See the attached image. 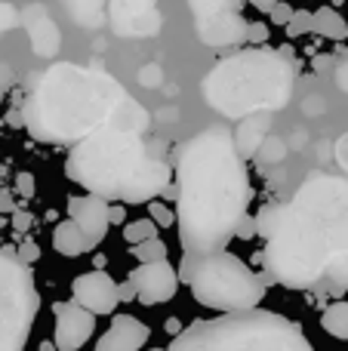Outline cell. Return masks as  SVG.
<instances>
[{"mask_svg": "<svg viewBox=\"0 0 348 351\" xmlns=\"http://www.w3.org/2000/svg\"><path fill=\"white\" fill-rule=\"evenodd\" d=\"M256 234L265 241L259 262H265V284L308 290L339 253L348 250V182L336 176H308L290 204H265Z\"/></svg>", "mask_w": 348, "mask_h": 351, "instance_id": "6da1fadb", "label": "cell"}, {"mask_svg": "<svg viewBox=\"0 0 348 351\" xmlns=\"http://www.w3.org/2000/svg\"><path fill=\"white\" fill-rule=\"evenodd\" d=\"M253 188L228 130L207 127L179 148L176 216L185 256L222 253L247 216Z\"/></svg>", "mask_w": 348, "mask_h": 351, "instance_id": "7a4b0ae2", "label": "cell"}, {"mask_svg": "<svg viewBox=\"0 0 348 351\" xmlns=\"http://www.w3.org/2000/svg\"><path fill=\"white\" fill-rule=\"evenodd\" d=\"M127 99L111 74L62 62L31 77L22 123L43 145H77L86 136L114 127Z\"/></svg>", "mask_w": 348, "mask_h": 351, "instance_id": "3957f363", "label": "cell"}, {"mask_svg": "<svg viewBox=\"0 0 348 351\" xmlns=\"http://www.w3.org/2000/svg\"><path fill=\"white\" fill-rule=\"evenodd\" d=\"M65 176L102 200L151 204L173 182V170L142 136L105 127L68 152Z\"/></svg>", "mask_w": 348, "mask_h": 351, "instance_id": "277c9868", "label": "cell"}, {"mask_svg": "<svg viewBox=\"0 0 348 351\" xmlns=\"http://www.w3.org/2000/svg\"><path fill=\"white\" fill-rule=\"evenodd\" d=\"M293 93V65L275 49H247L216 62L203 77V99L213 111L232 121L271 114L284 108Z\"/></svg>", "mask_w": 348, "mask_h": 351, "instance_id": "5b68a950", "label": "cell"}, {"mask_svg": "<svg viewBox=\"0 0 348 351\" xmlns=\"http://www.w3.org/2000/svg\"><path fill=\"white\" fill-rule=\"evenodd\" d=\"M166 351H314L299 324L275 311H244L195 321L173 336Z\"/></svg>", "mask_w": 348, "mask_h": 351, "instance_id": "8992f818", "label": "cell"}, {"mask_svg": "<svg viewBox=\"0 0 348 351\" xmlns=\"http://www.w3.org/2000/svg\"><path fill=\"white\" fill-rule=\"evenodd\" d=\"M179 284H188L191 296L203 308L222 311V315H244L256 311L265 299V278H259L240 256L210 253V256H182V265L176 268Z\"/></svg>", "mask_w": 348, "mask_h": 351, "instance_id": "52a82bcc", "label": "cell"}, {"mask_svg": "<svg viewBox=\"0 0 348 351\" xmlns=\"http://www.w3.org/2000/svg\"><path fill=\"white\" fill-rule=\"evenodd\" d=\"M37 311L40 293L34 271L0 250V351H25Z\"/></svg>", "mask_w": 348, "mask_h": 351, "instance_id": "ba28073f", "label": "cell"}, {"mask_svg": "<svg viewBox=\"0 0 348 351\" xmlns=\"http://www.w3.org/2000/svg\"><path fill=\"white\" fill-rule=\"evenodd\" d=\"M71 302H77L84 311H90L92 317L99 315H114L117 305H121V296H117V280L111 278L108 271H86L77 274L71 280Z\"/></svg>", "mask_w": 348, "mask_h": 351, "instance_id": "9c48e42d", "label": "cell"}, {"mask_svg": "<svg viewBox=\"0 0 348 351\" xmlns=\"http://www.w3.org/2000/svg\"><path fill=\"white\" fill-rule=\"evenodd\" d=\"M129 284L142 305H164L179 293V274L170 262H151L129 271Z\"/></svg>", "mask_w": 348, "mask_h": 351, "instance_id": "30bf717a", "label": "cell"}, {"mask_svg": "<svg viewBox=\"0 0 348 351\" xmlns=\"http://www.w3.org/2000/svg\"><path fill=\"white\" fill-rule=\"evenodd\" d=\"M108 210L111 204L96 197V194H74V197H68V222L77 225V231L90 243V250H96L105 241V234H108L111 228Z\"/></svg>", "mask_w": 348, "mask_h": 351, "instance_id": "8fae6325", "label": "cell"}, {"mask_svg": "<svg viewBox=\"0 0 348 351\" xmlns=\"http://www.w3.org/2000/svg\"><path fill=\"white\" fill-rule=\"evenodd\" d=\"M53 315H55V336H53L55 351H77L96 333V317L80 308L77 302H53Z\"/></svg>", "mask_w": 348, "mask_h": 351, "instance_id": "7c38bea8", "label": "cell"}, {"mask_svg": "<svg viewBox=\"0 0 348 351\" xmlns=\"http://www.w3.org/2000/svg\"><path fill=\"white\" fill-rule=\"evenodd\" d=\"M111 25L117 34L148 37L158 34L160 12L158 0H111Z\"/></svg>", "mask_w": 348, "mask_h": 351, "instance_id": "4fadbf2b", "label": "cell"}, {"mask_svg": "<svg viewBox=\"0 0 348 351\" xmlns=\"http://www.w3.org/2000/svg\"><path fill=\"white\" fill-rule=\"evenodd\" d=\"M22 22H25V31H28L31 53L40 56V59H53L62 47V31H59V25L49 19L47 6L31 3L28 10L22 12Z\"/></svg>", "mask_w": 348, "mask_h": 351, "instance_id": "5bb4252c", "label": "cell"}, {"mask_svg": "<svg viewBox=\"0 0 348 351\" xmlns=\"http://www.w3.org/2000/svg\"><path fill=\"white\" fill-rule=\"evenodd\" d=\"M151 336L148 324H142L133 315H114L111 327L102 333V339L96 342L92 351H142Z\"/></svg>", "mask_w": 348, "mask_h": 351, "instance_id": "9a60e30c", "label": "cell"}, {"mask_svg": "<svg viewBox=\"0 0 348 351\" xmlns=\"http://www.w3.org/2000/svg\"><path fill=\"white\" fill-rule=\"evenodd\" d=\"M247 19H240V12H222L207 22H195V31L201 37V43L219 49V47H238L247 43Z\"/></svg>", "mask_w": 348, "mask_h": 351, "instance_id": "2e32d148", "label": "cell"}, {"mask_svg": "<svg viewBox=\"0 0 348 351\" xmlns=\"http://www.w3.org/2000/svg\"><path fill=\"white\" fill-rule=\"evenodd\" d=\"M269 133H271V114H250L238 123L232 139H234V148H238L240 158L250 160V158H256L259 148L265 145Z\"/></svg>", "mask_w": 348, "mask_h": 351, "instance_id": "e0dca14e", "label": "cell"}, {"mask_svg": "<svg viewBox=\"0 0 348 351\" xmlns=\"http://www.w3.org/2000/svg\"><path fill=\"white\" fill-rule=\"evenodd\" d=\"M53 247H55V253L68 256V259H77V256L90 253V243L84 241V234L77 231V225L68 222V219L53 228Z\"/></svg>", "mask_w": 348, "mask_h": 351, "instance_id": "ac0fdd59", "label": "cell"}, {"mask_svg": "<svg viewBox=\"0 0 348 351\" xmlns=\"http://www.w3.org/2000/svg\"><path fill=\"white\" fill-rule=\"evenodd\" d=\"M312 31L327 40H345L348 37V22L339 16L333 6H321L312 12Z\"/></svg>", "mask_w": 348, "mask_h": 351, "instance_id": "d6986e66", "label": "cell"}, {"mask_svg": "<svg viewBox=\"0 0 348 351\" xmlns=\"http://www.w3.org/2000/svg\"><path fill=\"white\" fill-rule=\"evenodd\" d=\"M321 327H324V333H330L333 339L348 342V302L327 305L324 315H321Z\"/></svg>", "mask_w": 348, "mask_h": 351, "instance_id": "ffe728a7", "label": "cell"}, {"mask_svg": "<svg viewBox=\"0 0 348 351\" xmlns=\"http://www.w3.org/2000/svg\"><path fill=\"white\" fill-rule=\"evenodd\" d=\"M68 12L74 16V22L86 25V28H92V25L102 22V6L105 0H65Z\"/></svg>", "mask_w": 348, "mask_h": 351, "instance_id": "44dd1931", "label": "cell"}, {"mask_svg": "<svg viewBox=\"0 0 348 351\" xmlns=\"http://www.w3.org/2000/svg\"><path fill=\"white\" fill-rule=\"evenodd\" d=\"M195 22H207L222 12H238V0H188Z\"/></svg>", "mask_w": 348, "mask_h": 351, "instance_id": "7402d4cb", "label": "cell"}, {"mask_svg": "<svg viewBox=\"0 0 348 351\" xmlns=\"http://www.w3.org/2000/svg\"><path fill=\"white\" fill-rule=\"evenodd\" d=\"M154 237H158V225H154L151 219L123 222V241H127L129 247H136V243H145V241H154Z\"/></svg>", "mask_w": 348, "mask_h": 351, "instance_id": "603a6c76", "label": "cell"}, {"mask_svg": "<svg viewBox=\"0 0 348 351\" xmlns=\"http://www.w3.org/2000/svg\"><path fill=\"white\" fill-rule=\"evenodd\" d=\"M129 253H133V259H139V265L166 262V243L160 241V237H154V241H145V243H136V247H129Z\"/></svg>", "mask_w": 348, "mask_h": 351, "instance_id": "cb8c5ba5", "label": "cell"}, {"mask_svg": "<svg viewBox=\"0 0 348 351\" xmlns=\"http://www.w3.org/2000/svg\"><path fill=\"white\" fill-rule=\"evenodd\" d=\"M284 154H287V145H284L281 139H265V145L259 148V154L256 158L262 160V164H277V160H284Z\"/></svg>", "mask_w": 348, "mask_h": 351, "instance_id": "d4e9b609", "label": "cell"}, {"mask_svg": "<svg viewBox=\"0 0 348 351\" xmlns=\"http://www.w3.org/2000/svg\"><path fill=\"white\" fill-rule=\"evenodd\" d=\"M148 219H151L158 228H173V225H176V213H173L166 204H160V200H151V213H148Z\"/></svg>", "mask_w": 348, "mask_h": 351, "instance_id": "484cf974", "label": "cell"}, {"mask_svg": "<svg viewBox=\"0 0 348 351\" xmlns=\"http://www.w3.org/2000/svg\"><path fill=\"white\" fill-rule=\"evenodd\" d=\"M327 278L336 280L339 287H348V250H345V253H339L336 259L330 262V268H327Z\"/></svg>", "mask_w": 348, "mask_h": 351, "instance_id": "4316f807", "label": "cell"}, {"mask_svg": "<svg viewBox=\"0 0 348 351\" xmlns=\"http://www.w3.org/2000/svg\"><path fill=\"white\" fill-rule=\"evenodd\" d=\"M308 31H312V12L308 10L293 12V19L287 22V34L290 37H302V34H308Z\"/></svg>", "mask_w": 348, "mask_h": 351, "instance_id": "83f0119b", "label": "cell"}, {"mask_svg": "<svg viewBox=\"0 0 348 351\" xmlns=\"http://www.w3.org/2000/svg\"><path fill=\"white\" fill-rule=\"evenodd\" d=\"M269 34H271L269 22H250L247 25V43H256V49L262 47V43H269Z\"/></svg>", "mask_w": 348, "mask_h": 351, "instance_id": "f1b7e54d", "label": "cell"}, {"mask_svg": "<svg viewBox=\"0 0 348 351\" xmlns=\"http://www.w3.org/2000/svg\"><path fill=\"white\" fill-rule=\"evenodd\" d=\"M16 259L22 262V265H28V268H31L37 259H40V247H37L34 241H22V243H18V253H16Z\"/></svg>", "mask_w": 348, "mask_h": 351, "instance_id": "f546056e", "label": "cell"}, {"mask_svg": "<svg viewBox=\"0 0 348 351\" xmlns=\"http://www.w3.org/2000/svg\"><path fill=\"white\" fill-rule=\"evenodd\" d=\"M293 12H296V10H293L290 3H281V0H277L275 10L269 12V19H271V25H277V28H287V22L293 19Z\"/></svg>", "mask_w": 348, "mask_h": 351, "instance_id": "4dcf8cb0", "label": "cell"}, {"mask_svg": "<svg viewBox=\"0 0 348 351\" xmlns=\"http://www.w3.org/2000/svg\"><path fill=\"white\" fill-rule=\"evenodd\" d=\"M34 188H37V182H34V176L31 173H18L16 176V191L22 194V197H34Z\"/></svg>", "mask_w": 348, "mask_h": 351, "instance_id": "1f68e13d", "label": "cell"}, {"mask_svg": "<svg viewBox=\"0 0 348 351\" xmlns=\"http://www.w3.org/2000/svg\"><path fill=\"white\" fill-rule=\"evenodd\" d=\"M160 80H164V74H160L158 65H145V68H142V74H139V84L142 86H158Z\"/></svg>", "mask_w": 348, "mask_h": 351, "instance_id": "d6a6232c", "label": "cell"}, {"mask_svg": "<svg viewBox=\"0 0 348 351\" xmlns=\"http://www.w3.org/2000/svg\"><path fill=\"white\" fill-rule=\"evenodd\" d=\"M234 237H238V241H250V237H256V222H253L250 216H244L240 225H238V231H234Z\"/></svg>", "mask_w": 348, "mask_h": 351, "instance_id": "836d02e7", "label": "cell"}, {"mask_svg": "<svg viewBox=\"0 0 348 351\" xmlns=\"http://www.w3.org/2000/svg\"><path fill=\"white\" fill-rule=\"evenodd\" d=\"M333 154H336V164L348 173V133L339 136V142H336V148H333Z\"/></svg>", "mask_w": 348, "mask_h": 351, "instance_id": "e575fe53", "label": "cell"}, {"mask_svg": "<svg viewBox=\"0 0 348 351\" xmlns=\"http://www.w3.org/2000/svg\"><path fill=\"white\" fill-rule=\"evenodd\" d=\"M12 25H16V10H12V6H6V3H0V34H3V31H10Z\"/></svg>", "mask_w": 348, "mask_h": 351, "instance_id": "d590c367", "label": "cell"}, {"mask_svg": "<svg viewBox=\"0 0 348 351\" xmlns=\"http://www.w3.org/2000/svg\"><path fill=\"white\" fill-rule=\"evenodd\" d=\"M12 228L22 234V231H28L31 228V213H25V210H16L12 213Z\"/></svg>", "mask_w": 348, "mask_h": 351, "instance_id": "8d00e7d4", "label": "cell"}, {"mask_svg": "<svg viewBox=\"0 0 348 351\" xmlns=\"http://www.w3.org/2000/svg\"><path fill=\"white\" fill-rule=\"evenodd\" d=\"M117 296H121V302H133L136 299V290L129 280H123V284H117Z\"/></svg>", "mask_w": 348, "mask_h": 351, "instance_id": "74e56055", "label": "cell"}, {"mask_svg": "<svg viewBox=\"0 0 348 351\" xmlns=\"http://www.w3.org/2000/svg\"><path fill=\"white\" fill-rule=\"evenodd\" d=\"M247 3H250L253 10H259V12H271V10H275L277 0H247Z\"/></svg>", "mask_w": 348, "mask_h": 351, "instance_id": "f35d334b", "label": "cell"}, {"mask_svg": "<svg viewBox=\"0 0 348 351\" xmlns=\"http://www.w3.org/2000/svg\"><path fill=\"white\" fill-rule=\"evenodd\" d=\"M108 219H111V222H117V225H123V206H111Z\"/></svg>", "mask_w": 348, "mask_h": 351, "instance_id": "ab89813d", "label": "cell"}, {"mask_svg": "<svg viewBox=\"0 0 348 351\" xmlns=\"http://www.w3.org/2000/svg\"><path fill=\"white\" fill-rule=\"evenodd\" d=\"M166 333H170V336H179V333H182V324H179L176 317H170V321H166Z\"/></svg>", "mask_w": 348, "mask_h": 351, "instance_id": "60d3db41", "label": "cell"}, {"mask_svg": "<svg viewBox=\"0 0 348 351\" xmlns=\"http://www.w3.org/2000/svg\"><path fill=\"white\" fill-rule=\"evenodd\" d=\"M6 77H10V71H6V65H0V86L6 84Z\"/></svg>", "mask_w": 348, "mask_h": 351, "instance_id": "b9f144b4", "label": "cell"}, {"mask_svg": "<svg viewBox=\"0 0 348 351\" xmlns=\"http://www.w3.org/2000/svg\"><path fill=\"white\" fill-rule=\"evenodd\" d=\"M40 351H55V346H53V342H43Z\"/></svg>", "mask_w": 348, "mask_h": 351, "instance_id": "7bdbcfd3", "label": "cell"}, {"mask_svg": "<svg viewBox=\"0 0 348 351\" xmlns=\"http://www.w3.org/2000/svg\"><path fill=\"white\" fill-rule=\"evenodd\" d=\"M151 351H166V348H151Z\"/></svg>", "mask_w": 348, "mask_h": 351, "instance_id": "ee69618b", "label": "cell"}]
</instances>
